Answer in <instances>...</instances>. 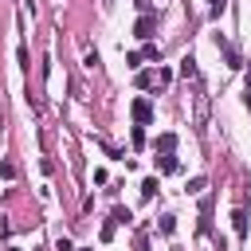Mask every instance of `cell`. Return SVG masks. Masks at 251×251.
<instances>
[{"instance_id": "6da1fadb", "label": "cell", "mask_w": 251, "mask_h": 251, "mask_svg": "<svg viewBox=\"0 0 251 251\" xmlns=\"http://www.w3.org/2000/svg\"><path fill=\"white\" fill-rule=\"evenodd\" d=\"M133 35H137V39H153V35H157V16L145 12V16L133 24Z\"/></svg>"}, {"instance_id": "7a4b0ae2", "label": "cell", "mask_w": 251, "mask_h": 251, "mask_svg": "<svg viewBox=\"0 0 251 251\" xmlns=\"http://www.w3.org/2000/svg\"><path fill=\"white\" fill-rule=\"evenodd\" d=\"M133 122H137V126H149V122H153V106H149L145 98L133 102Z\"/></svg>"}, {"instance_id": "3957f363", "label": "cell", "mask_w": 251, "mask_h": 251, "mask_svg": "<svg viewBox=\"0 0 251 251\" xmlns=\"http://www.w3.org/2000/svg\"><path fill=\"white\" fill-rule=\"evenodd\" d=\"M157 169H161V173H176V169H180V161H176L173 153H161V157H157Z\"/></svg>"}, {"instance_id": "277c9868", "label": "cell", "mask_w": 251, "mask_h": 251, "mask_svg": "<svg viewBox=\"0 0 251 251\" xmlns=\"http://www.w3.org/2000/svg\"><path fill=\"white\" fill-rule=\"evenodd\" d=\"M231 224H235V235L243 239V235H247V212H243V208H235V212H231Z\"/></svg>"}, {"instance_id": "5b68a950", "label": "cell", "mask_w": 251, "mask_h": 251, "mask_svg": "<svg viewBox=\"0 0 251 251\" xmlns=\"http://www.w3.org/2000/svg\"><path fill=\"white\" fill-rule=\"evenodd\" d=\"M176 149V133H161L157 137V153H173Z\"/></svg>"}, {"instance_id": "8992f818", "label": "cell", "mask_w": 251, "mask_h": 251, "mask_svg": "<svg viewBox=\"0 0 251 251\" xmlns=\"http://www.w3.org/2000/svg\"><path fill=\"white\" fill-rule=\"evenodd\" d=\"M153 196H157V180L145 176V180H141V200H153Z\"/></svg>"}, {"instance_id": "52a82bcc", "label": "cell", "mask_w": 251, "mask_h": 251, "mask_svg": "<svg viewBox=\"0 0 251 251\" xmlns=\"http://www.w3.org/2000/svg\"><path fill=\"white\" fill-rule=\"evenodd\" d=\"M180 75H184V78H192V75H196V59H192V55H184V59H180Z\"/></svg>"}, {"instance_id": "ba28073f", "label": "cell", "mask_w": 251, "mask_h": 251, "mask_svg": "<svg viewBox=\"0 0 251 251\" xmlns=\"http://www.w3.org/2000/svg\"><path fill=\"white\" fill-rule=\"evenodd\" d=\"M153 82H157V75H153V71H137V86H141V90H145V86H153Z\"/></svg>"}, {"instance_id": "9c48e42d", "label": "cell", "mask_w": 251, "mask_h": 251, "mask_svg": "<svg viewBox=\"0 0 251 251\" xmlns=\"http://www.w3.org/2000/svg\"><path fill=\"white\" fill-rule=\"evenodd\" d=\"M0 176L12 180V176H16V161H0Z\"/></svg>"}, {"instance_id": "30bf717a", "label": "cell", "mask_w": 251, "mask_h": 251, "mask_svg": "<svg viewBox=\"0 0 251 251\" xmlns=\"http://www.w3.org/2000/svg\"><path fill=\"white\" fill-rule=\"evenodd\" d=\"M110 220H114V224H129L133 216H129V208H114V216H110Z\"/></svg>"}, {"instance_id": "8fae6325", "label": "cell", "mask_w": 251, "mask_h": 251, "mask_svg": "<svg viewBox=\"0 0 251 251\" xmlns=\"http://www.w3.org/2000/svg\"><path fill=\"white\" fill-rule=\"evenodd\" d=\"M161 231L173 235V231H176V216H161Z\"/></svg>"}, {"instance_id": "7c38bea8", "label": "cell", "mask_w": 251, "mask_h": 251, "mask_svg": "<svg viewBox=\"0 0 251 251\" xmlns=\"http://www.w3.org/2000/svg\"><path fill=\"white\" fill-rule=\"evenodd\" d=\"M126 63H129V67H141V63H145V55H141V51H129V55H126Z\"/></svg>"}, {"instance_id": "4fadbf2b", "label": "cell", "mask_w": 251, "mask_h": 251, "mask_svg": "<svg viewBox=\"0 0 251 251\" xmlns=\"http://www.w3.org/2000/svg\"><path fill=\"white\" fill-rule=\"evenodd\" d=\"M110 239H114V220H106V224H102V243H110Z\"/></svg>"}, {"instance_id": "5bb4252c", "label": "cell", "mask_w": 251, "mask_h": 251, "mask_svg": "<svg viewBox=\"0 0 251 251\" xmlns=\"http://www.w3.org/2000/svg\"><path fill=\"white\" fill-rule=\"evenodd\" d=\"M141 55H145V59H161V47H157V43H149V47H145Z\"/></svg>"}, {"instance_id": "9a60e30c", "label": "cell", "mask_w": 251, "mask_h": 251, "mask_svg": "<svg viewBox=\"0 0 251 251\" xmlns=\"http://www.w3.org/2000/svg\"><path fill=\"white\" fill-rule=\"evenodd\" d=\"M133 145H137V149L145 145V129H141V126H133Z\"/></svg>"}, {"instance_id": "2e32d148", "label": "cell", "mask_w": 251, "mask_h": 251, "mask_svg": "<svg viewBox=\"0 0 251 251\" xmlns=\"http://www.w3.org/2000/svg\"><path fill=\"white\" fill-rule=\"evenodd\" d=\"M55 251H75V243H71V239H67V235H63V239H59V243H55Z\"/></svg>"}, {"instance_id": "e0dca14e", "label": "cell", "mask_w": 251, "mask_h": 251, "mask_svg": "<svg viewBox=\"0 0 251 251\" xmlns=\"http://www.w3.org/2000/svg\"><path fill=\"white\" fill-rule=\"evenodd\" d=\"M208 4H212V12H216V16L224 12V0H208Z\"/></svg>"}, {"instance_id": "ac0fdd59", "label": "cell", "mask_w": 251, "mask_h": 251, "mask_svg": "<svg viewBox=\"0 0 251 251\" xmlns=\"http://www.w3.org/2000/svg\"><path fill=\"white\" fill-rule=\"evenodd\" d=\"M137 8H141V12H149V8H153V0H137Z\"/></svg>"}, {"instance_id": "d6986e66", "label": "cell", "mask_w": 251, "mask_h": 251, "mask_svg": "<svg viewBox=\"0 0 251 251\" xmlns=\"http://www.w3.org/2000/svg\"><path fill=\"white\" fill-rule=\"evenodd\" d=\"M247 110H251V86H247Z\"/></svg>"}, {"instance_id": "ffe728a7", "label": "cell", "mask_w": 251, "mask_h": 251, "mask_svg": "<svg viewBox=\"0 0 251 251\" xmlns=\"http://www.w3.org/2000/svg\"><path fill=\"white\" fill-rule=\"evenodd\" d=\"M75 251H90V247H75Z\"/></svg>"}]
</instances>
